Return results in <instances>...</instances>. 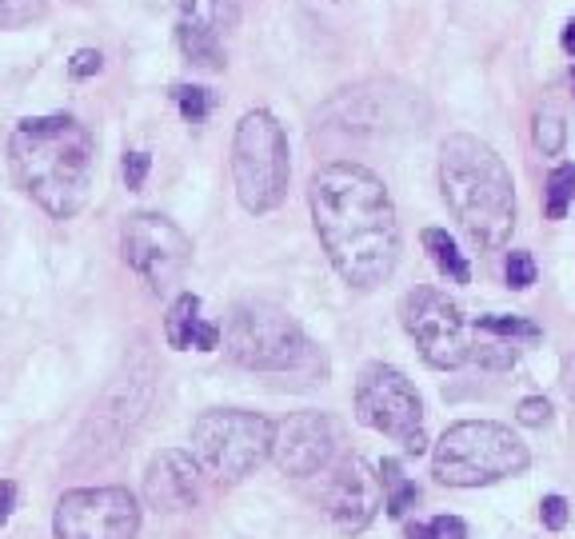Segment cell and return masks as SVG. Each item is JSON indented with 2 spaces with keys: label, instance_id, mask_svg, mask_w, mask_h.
<instances>
[{
  "label": "cell",
  "instance_id": "cell-17",
  "mask_svg": "<svg viewBox=\"0 0 575 539\" xmlns=\"http://www.w3.org/2000/svg\"><path fill=\"white\" fill-rule=\"evenodd\" d=\"M204 324L200 320V296L192 292H180L177 304L168 308V320H165V340L172 348H192L196 344V328Z\"/></svg>",
  "mask_w": 575,
  "mask_h": 539
},
{
  "label": "cell",
  "instance_id": "cell-19",
  "mask_svg": "<svg viewBox=\"0 0 575 539\" xmlns=\"http://www.w3.org/2000/svg\"><path fill=\"white\" fill-rule=\"evenodd\" d=\"M572 200H575V165L552 168V177H548V216L564 220Z\"/></svg>",
  "mask_w": 575,
  "mask_h": 539
},
{
  "label": "cell",
  "instance_id": "cell-32",
  "mask_svg": "<svg viewBox=\"0 0 575 539\" xmlns=\"http://www.w3.org/2000/svg\"><path fill=\"white\" fill-rule=\"evenodd\" d=\"M560 384H564L567 399H572V404H575V352L564 360V375H560Z\"/></svg>",
  "mask_w": 575,
  "mask_h": 539
},
{
  "label": "cell",
  "instance_id": "cell-4",
  "mask_svg": "<svg viewBox=\"0 0 575 539\" xmlns=\"http://www.w3.org/2000/svg\"><path fill=\"white\" fill-rule=\"evenodd\" d=\"M528 464V444L512 428L492 420H464L440 435L432 476L447 488H480V483L519 476Z\"/></svg>",
  "mask_w": 575,
  "mask_h": 539
},
{
  "label": "cell",
  "instance_id": "cell-20",
  "mask_svg": "<svg viewBox=\"0 0 575 539\" xmlns=\"http://www.w3.org/2000/svg\"><path fill=\"white\" fill-rule=\"evenodd\" d=\"M476 328L488 332V336H504V340H540L543 336L531 320H519V316H480Z\"/></svg>",
  "mask_w": 575,
  "mask_h": 539
},
{
  "label": "cell",
  "instance_id": "cell-12",
  "mask_svg": "<svg viewBox=\"0 0 575 539\" xmlns=\"http://www.w3.org/2000/svg\"><path fill=\"white\" fill-rule=\"evenodd\" d=\"M384 504V488H380V471H372L360 456H348L320 471V507L332 519V528L344 536L364 531L376 519Z\"/></svg>",
  "mask_w": 575,
  "mask_h": 539
},
{
  "label": "cell",
  "instance_id": "cell-23",
  "mask_svg": "<svg viewBox=\"0 0 575 539\" xmlns=\"http://www.w3.org/2000/svg\"><path fill=\"white\" fill-rule=\"evenodd\" d=\"M45 12V0H0V28H24Z\"/></svg>",
  "mask_w": 575,
  "mask_h": 539
},
{
  "label": "cell",
  "instance_id": "cell-7",
  "mask_svg": "<svg viewBox=\"0 0 575 539\" xmlns=\"http://www.w3.org/2000/svg\"><path fill=\"white\" fill-rule=\"evenodd\" d=\"M192 452L220 483H240L272 456V420L240 408L204 411L192 423Z\"/></svg>",
  "mask_w": 575,
  "mask_h": 539
},
{
  "label": "cell",
  "instance_id": "cell-22",
  "mask_svg": "<svg viewBox=\"0 0 575 539\" xmlns=\"http://www.w3.org/2000/svg\"><path fill=\"white\" fill-rule=\"evenodd\" d=\"M408 539H468V524L459 516H435L423 524H411Z\"/></svg>",
  "mask_w": 575,
  "mask_h": 539
},
{
  "label": "cell",
  "instance_id": "cell-26",
  "mask_svg": "<svg viewBox=\"0 0 575 539\" xmlns=\"http://www.w3.org/2000/svg\"><path fill=\"white\" fill-rule=\"evenodd\" d=\"M476 360L480 363H488V368H512L516 363V344H495V340H488V344H476Z\"/></svg>",
  "mask_w": 575,
  "mask_h": 539
},
{
  "label": "cell",
  "instance_id": "cell-15",
  "mask_svg": "<svg viewBox=\"0 0 575 539\" xmlns=\"http://www.w3.org/2000/svg\"><path fill=\"white\" fill-rule=\"evenodd\" d=\"M180 48H184L189 64H196V69H204V72L224 69V45H220V36H216V28L184 21L180 24Z\"/></svg>",
  "mask_w": 575,
  "mask_h": 539
},
{
  "label": "cell",
  "instance_id": "cell-13",
  "mask_svg": "<svg viewBox=\"0 0 575 539\" xmlns=\"http://www.w3.org/2000/svg\"><path fill=\"white\" fill-rule=\"evenodd\" d=\"M340 452V428L324 411H296L272 423V459L284 476H320Z\"/></svg>",
  "mask_w": 575,
  "mask_h": 539
},
{
  "label": "cell",
  "instance_id": "cell-14",
  "mask_svg": "<svg viewBox=\"0 0 575 539\" xmlns=\"http://www.w3.org/2000/svg\"><path fill=\"white\" fill-rule=\"evenodd\" d=\"M144 500L156 512H189L200 504V464L180 452L168 447L160 456H153L148 471H144Z\"/></svg>",
  "mask_w": 575,
  "mask_h": 539
},
{
  "label": "cell",
  "instance_id": "cell-10",
  "mask_svg": "<svg viewBox=\"0 0 575 539\" xmlns=\"http://www.w3.org/2000/svg\"><path fill=\"white\" fill-rule=\"evenodd\" d=\"M399 320H404V328L416 340L423 360L440 372L459 368L471 356L468 324L440 288H411L399 304Z\"/></svg>",
  "mask_w": 575,
  "mask_h": 539
},
{
  "label": "cell",
  "instance_id": "cell-31",
  "mask_svg": "<svg viewBox=\"0 0 575 539\" xmlns=\"http://www.w3.org/2000/svg\"><path fill=\"white\" fill-rule=\"evenodd\" d=\"M12 507H16V483L0 480V524L12 516Z\"/></svg>",
  "mask_w": 575,
  "mask_h": 539
},
{
  "label": "cell",
  "instance_id": "cell-6",
  "mask_svg": "<svg viewBox=\"0 0 575 539\" xmlns=\"http://www.w3.org/2000/svg\"><path fill=\"white\" fill-rule=\"evenodd\" d=\"M224 352L252 372H288L308 356V340L284 308L268 300H240L224 324Z\"/></svg>",
  "mask_w": 575,
  "mask_h": 539
},
{
  "label": "cell",
  "instance_id": "cell-9",
  "mask_svg": "<svg viewBox=\"0 0 575 539\" xmlns=\"http://www.w3.org/2000/svg\"><path fill=\"white\" fill-rule=\"evenodd\" d=\"M120 252H124V264L156 296L172 292L192 264V240L168 216H156V212H136V216L124 220Z\"/></svg>",
  "mask_w": 575,
  "mask_h": 539
},
{
  "label": "cell",
  "instance_id": "cell-21",
  "mask_svg": "<svg viewBox=\"0 0 575 539\" xmlns=\"http://www.w3.org/2000/svg\"><path fill=\"white\" fill-rule=\"evenodd\" d=\"M172 96H177L180 117L192 120V124L208 120L212 105H216V96H212L208 88H196V84H177V88H172Z\"/></svg>",
  "mask_w": 575,
  "mask_h": 539
},
{
  "label": "cell",
  "instance_id": "cell-27",
  "mask_svg": "<svg viewBox=\"0 0 575 539\" xmlns=\"http://www.w3.org/2000/svg\"><path fill=\"white\" fill-rule=\"evenodd\" d=\"M516 420H519V423H528V428H543V423L552 420V404H548V399H543V396L519 399Z\"/></svg>",
  "mask_w": 575,
  "mask_h": 539
},
{
  "label": "cell",
  "instance_id": "cell-3",
  "mask_svg": "<svg viewBox=\"0 0 575 539\" xmlns=\"http://www.w3.org/2000/svg\"><path fill=\"white\" fill-rule=\"evenodd\" d=\"M440 192L476 248H504L516 228L512 172L492 144L468 132L447 136L440 148Z\"/></svg>",
  "mask_w": 575,
  "mask_h": 539
},
{
  "label": "cell",
  "instance_id": "cell-29",
  "mask_svg": "<svg viewBox=\"0 0 575 539\" xmlns=\"http://www.w3.org/2000/svg\"><path fill=\"white\" fill-rule=\"evenodd\" d=\"M100 64H105V57H100L96 48H81V52L72 57L69 72L76 76V81H88V76H96V72H100Z\"/></svg>",
  "mask_w": 575,
  "mask_h": 539
},
{
  "label": "cell",
  "instance_id": "cell-5",
  "mask_svg": "<svg viewBox=\"0 0 575 539\" xmlns=\"http://www.w3.org/2000/svg\"><path fill=\"white\" fill-rule=\"evenodd\" d=\"M232 177H236V196H240V204L248 212H256V216L280 208L284 196H288V177H292L288 136L276 124V117L264 112V108L244 112V120L236 124Z\"/></svg>",
  "mask_w": 575,
  "mask_h": 539
},
{
  "label": "cell",
  "instance_id": "cell-33",
  "mask_svg": "<svg viewBox=\"0 0 575 539\" xmlns=\"http://www.w3.org/2000/svg\"><path fill=\"white\" fill-rule=\"evenodd\" d=\"M236 4H240V0H216V24H232L236 21Z\"/></svg>",
  "mask_w": 575,
  "mask_h": 539
},
{
  "label": "cell",
  "instance_id": "cell-16",
  "mask_svg": "<svg viewBox=\"0 0 575 539\" xmlns=\"http://www.w3.org/2000/svg\"><path fill=\"white\" fill-rule=\"evenodd\" d=\"M423 252L432 256V264L440 272H444L447 280H456V284H468L471 280V268H468V260H464V252L456 248V240L444 232V228H423Z\"/></svg>",
  "mask_w": 575,
  "mask_h": 539
},
{
  "label": "cell",
  "instance_id": "cell-2",
  "mask_svg": "<svg viewBox=\"0 0 575 539\" xmlns=\"http://www.w3.org/2000/svg\"><path fill=\"white\" fill-rule=\"evenodd\" d=\"M16 184L57 220H72L93 200L96 141L76 117L21 120L9 141Z\"/></svg>",
  "mask_w": 575,
  "mask_h": 539
},
{
  "label": "cell",
  "instance_id": "cell-30",
  "mask_svg": "<svg viewBox=\"0 0 575 539\" xmlns=\"http://www.w3.org/2000/svg\"><path fill=\"white\" fill-rule=\"evenodd\" d=\"M148 153H129L124 156V184L129 188H141L144 184V177H148Z\"/></svg>",
  "mask_w": 575,
  "mask_h": 539
},
{
  "label": "cell",
  "instance_id": "cell-28",
  "mask_svg": "<svg viewBox=\"0 0 575 539\" xmlns=\"http://www.w3.org/2000/svg\"><path fill=\"white\" fill-rule=\"evenodd\" d=\"M540 519H543V528L548 531H564L567 524V500L564 495H548L540 504Z\"/></svg>",
  "mask_w": 575,
  "mask_h": 539
},
{
  "label": "cell",
  "instance_id": "cell-25",
  "mask_svg": "<svg viewBox=\"0 0 575 539\" xmlns=\"http://www.w3.org/2000/svg\"><path fill=\"white\" fill-rule=\"evenodd\" d=\"M504 276H507V288L524 292V288L536 284V260H531L528 252H512L507 264H504Z\"/></svg>",
  "mask_w": 575,
  "mask_h": 539
},
{
  "label": "cell",
  "instance_id": "cell-35",
  "mask_svg": "<svg viewBox=\"0 0 575 539\" xmlns=\"http://www.w3.org/2000/svg\"><path fill=\"white\" fill-rule=\"evenodd\" d=\"M572 88H575V72H572Z\"/></svg>",
  "mask_w": 575,
  "mask_h": 539
},
{
  "label": "cell",
  "instance_id": "cell-18",
  "mask_svg": "<svg viewBox=\"0 0 575 539\" xmlns=\"http://www.w3.org/2000/svg\"><path fill=\"white\" fill-rule=\"evenodd\" d=\"M380 488H384V507L392 519H404L408 516V507L420 500L416 483L404 476V468H399L396 459H384V468H380Z\"/></svg>",
  "mask_w": 575,
  "mask_h": 539
},
{
  "label": "cell",
  "instance_id": "cell-8",
  "mask_svg": "<svg viewBox=\"0 0 575 539\" xmlns=\"http://www.w3.org/2000/svg\"><path fill=\"white\" fill-rule=\"evenodd\" d=\"M356 416L372 432L396 440L411 456H420L428 447V440H423V404L399 368L368 363L360 380H356Z\"/></svg>",
  "mask_w": 575,
  "mask_h": 539
},
{
  "label": "cell",
  "instance_id": "cell-1",
  "mask_svg": "<svg viewBox=\"0 0 575 539\" xmlns=\"http://www.w3.org/2000/svg\"><path fill=\"white\" fill-rule=\"evenodd\" d=\"M312 220L320 244L328 252L344 280L368 292L396 272L399 260V220L387 188L360 165L320 168L312 184Z\"/></svg>",
  "mask_w": 575,
  "mask_h": 539
},
{
  "label": "cell",
  "instance_id": "cell-34",
  "mask_svg": "<svg viewBox=\"0 0 575 539\" xmlns=\"http://www.w3.org/2000/svg\"><path fill=\"white\" fill-rule=\"evenodd\" d=\"M564 48L575 57V21H567V28H564Z\"/></svg>",
  "mask_w": 575,
  "mask_h": 539
},
{
  "label": "cell",
  "instance_id": "cell-24",
  "mask_svg": "<svg viewBox=\"0 0 575 539\" xmlns=\"http://www.w3.org/2000/svg\"><path fill=\"white\" fill-rule=\"evenodd\" d=\"M536 144H540L548 156H560V148H564V120L555 117L552 108L536 117Z\"/></svg>",
  "mask_w": 575,
  "mask_h": 539
},
{
  "label": "cell",
  "instance_id": "cell-11",
  "mask_svg": "<svg viewBox=\"0 0 575 539\" xmlns=\"http://www.w3.org/2000/svg\"><path fill=\"white\" fill-rule=\"evenodd\" d=\"M57 539H136L141 531V507L124 488H76L60 495Z\"/></svg>",
  "mask_w": 575,
  "mask_h": 539
}]
</instances>
